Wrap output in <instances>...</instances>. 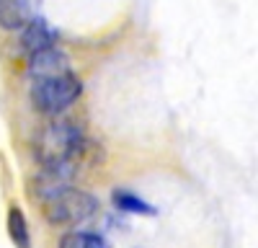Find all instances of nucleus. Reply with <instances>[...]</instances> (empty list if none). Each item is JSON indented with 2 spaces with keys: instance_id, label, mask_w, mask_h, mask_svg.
Segmentation results:
<instances>
[{
  "instance_id": "f257e3e1",
  "label": "nucleus",
  "mask_w": 258,
  "mask_h": 248,
  "mask_svg": "<svg viewBox=\"0 0 258 248\" xmlns=\"http://www.w3.org/2000/svg\"><path fill=\"white\" fill-rule=\"evenodd\" d=\"M85 135L70 119H54L39 132L34 142V153L41 168H64L75 171V163L83 158Z\"/></svg>"
},
{
  "instance_id": "f03ea898",
  "label": "nucleus",
  "mask_w": 258,
  "mask_h": 248,
  "mask_svg": "<svg viewBox=\"0 0 258 248\" xmlns=\"http://www.w3.org/2000/svg\"><path fill=\"white\" fill-rule=\"evenodd\" d=\"M83 96V80L75 73L31 80V103L44 116H62Z\"/></svg>"
},
{
  "instance_id": "7ed1b4c3",
  "label": "nucleus",
  "mask_w": 258,
  "mask_h": 248,
  "mask_svg": "<svg viewBox=\"0 0 258 248\" xmlns=\"http://www.w3.org/2000/svg\"><path fill=\"white\" fill-rule=\"evenodd\" d=\"M98 210H101L98 199L91 192L78 189V186H64L44 202V217L49 225L57 227H73L80 222H88L98 215Z\"/></svg>"
},
{
  "instance_id": "20e7f679",
  "label": "nucleus",
  "mask_w": 258,
  "mask_h": 248,
  "mask_svg": "<svg viewBox=\"0 0 258 248\" xmlns=\"http://www.w3.org/2000/svg\"><path fill=\"white\" fill-rule=\"evenodd\" d=\"M64 73H73L70 70V57L59 47H49V49H41L36 54H29V75H31V80L54 78V75H64Z\"/></svg>"
},
{
  "instance_id": "39448f33",
  "label": "nucleus",
  "mask_w": 258,
  "mask_h": 248,
  "mask_svg": "<svg viewBox=\"0 0 258 248\" xmlns=\"http://www.w3.org/2000/svg\"><path fill=\"white\" fill-rule=\"evenodd\" d=\"M21 47H24L26 54H36L41 49L57 47V29H52L47 18L36 16L21 29Z\"/></svg>"
},
{
  "instance_id": "423d86ee",
  "label": "nucleus",
  "mask_w": 258,
  "mask_h": 248,
  "mask_svg": "<svg viewBox=\"0 0 258 248\" xmlns=\"http://www.w3.org/2000/svg\"><path fill=\"white\" fill-rule=\"evenodd\" d=\"M41 0H0V29L18 31L31 18H36V8Z\"/></svg>"
},
{
  "instance_id": "0eeeda50",
  "label": "nucleus",
  "mask_w": 258,
  "mask_h": 248,
  "mask_svg": "<svg viewBox=\"0 0 258 248\" xmlns=\"http://www.w3.org/2000/svg\"><path fill=\"white\" fill-rule=\"evenodd\" d=\"M8 235H11V243L16 248H31V230H29V220L24 215L21 207H11L8 210Z\"/></svg>"
},
{
  "instance_id": "6e6552de",
  "label": "nucleus",
  "mask_w": 258,
  "mask_h": 248,
  "mask_svg": "<svg viewBox=\"0 0 258 248\" xmlns=\"http://www.w3.org/2000/svg\"><path fill=\"white\" fill-rule=\"evenodd\" d=\"M59 248H109L98 233H88V230H70L59 238Z\"/></svg>"
},
{
  "instance_id": "1a4fd4ad",
  "label": "nucleus",
  "mask_w": 258,
  "mask_h": 248,
  "mask_svg": "<svg viewBox=\"0 0 258 248\" xmlns=\"http://www.w3.org/2000/svg\"><path fill=\"white\" fill-rule=\"evenodd\" d=\"M114 204L119 207V210L132 212V215H155V207L153 204H147L142 197H137L132 192H124V189L114 192Z\"/></svg>"
}]
</instances>
